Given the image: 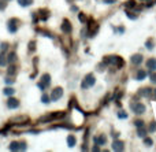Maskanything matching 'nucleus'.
<instances>
[{"label":"nucleus","mask_w":156,"mask_h":152,"mask_svg":"<svg viewBox=\"0 0 156 152\" xmlns=\"http://www.w3.org/2000/svg\"><path fill=\"white\" fill-rule=\"evenodd\" d=\"M103 64H112L116 69H122L125 66V60L118 55H112V56H104L103 58Z\"/></svg>","instance_id":"obj_1"},{"label":"nucleus","mask_w":156,"mask_h":152,"mask_svg":"<svg viewBox=\"0 0 156 152\" xmlns=\"http://www.w3.org/2000/svg\"><path fill=\"white\" fill-rule=\"evenodd\" d=\"M66 115L64 111H56V112H52V114H48L45 115V117H41L38 122H51V121H55V119H60Z\"/></svg>","instance_id":"obj_2"},{"label":"nucleus","mask_w":156,"mask_h":152,"mask_svg":"<svg viewBox=\"0 0 156 152\" xmlns=\"http://www.w3.org/2000/svg\"><path fill=\"white\" fill-rule=\"evenodd\" d=\"M94 84H96V77L90 73V74H86L85 76V78L82 80L81 82V88L82 89H88V88H92Z\"/></svg>","instance_id":"obj_3"},{"label":"nucleus","mask_w":156,"mask_h":152,"mask_svg":"<svg viewBox=\"0 0 156 152\" xmlns=\"http://www.w3.org/2000/svg\"><path fill=\"white\" fill-rule=\"evenodd\" d=\"M88 33H89V37H94L96 34H97V32H99V25L94 22L93 19H89L88 21Z\"/></svg>","instance_id":"obj_4"},{"label":"nucleus","mask_w":156,"mask_h":152,"mask_svg":"<svg viewBox=\"0 0 156 152\" xmlns=\"http://www.w3.org/2000/svg\"><path fill=\"white\" fill-rule=\"evenodd\" d=\"M130 108L133 110V112L134 114H137V115H141L145 112V106H144L143 103H140V101H136V103H131L130 104Z\"/></svg>","instance_id":"obj_5"},{"label":"nucleus","mask_w":156,"mask_h":152,"mask_svg":"<svg viewBox=\"0 0 156 152\" xmlns=\"http://www.w3.org/2000/svg\"><path fill=\"white\" fill-rule=\"evenodd\" d=\"M50 84H51V76L50 74H44L43 77H41V81L37 84V86L41 90H45V89L50 86Z\"/></svg>","instance_id":"obj_6"},{"label":"nucleus","mask_w":156,"mask_h":152,"mask_svg":"<svg viewBox=\"0 0 156 152\" xmlns=\"http://www.w3.org/2000/svg\"><path fill=\"white\" fill-rule=\"evenodd\" d=\"M10 151H25L26 149V144L25 143H18V141H14L8 145Z\"/></svg>","instance_id":"obj_7"},{"label":"nucleus","mask_w":156,"mask_h":152,"mask_svg":"<svg viewBox=\"0 0 156 152\" xmlns=\"http://www.w3.org/2000/svg\"><path fill=\"white\" fill-rule=\"evenodd\" d=\"M111 148H112V151H116V152H122L125 151V143L122 141V140H114L112 141V145H111Z\"/></svg>","instance_id":"obj_8"},{"label":"nucleus","mask_w":156,"mask_h":152,"mask_svg":"<svg viewBox=\"0 0 156 152\" xmlns=\"http://www.w3.org/2000/svg\"><path fill=\"white\" fill-rule=\"evenodd\" d=\"M60 29H62V32L64 33V34H70V33L73 32V26H71V22H70L69 19H63Z\"/></svg>","instance_id":"obj_9"},{"label":"nucleus","mask_w":156,"mask_h":152,"mask_svg":"<svg viewBox=\"0 0 156 152\" xmlns=\"http://www.w3.org/2000/svg\"><path fill=\"white\" fill-rule=\"evenodd\" d=\"M62 96H63V89L58 86V88H55L52 92H51V100L58 101L59 99H62Z\"/></svg>","instance_id":"obj_10"},{"label":"nucleus","mask_w":156,"mask_h":152,"mask_svg":"<svg viewBox=\"0 0 156 152\" xmlns=\"http://www.w3.org/2000/svg\"><path fill=\"white\" fill-rule=\"evenodd\" d=\"M18 25H19V21L17 18H13L8 21V30L11 33H15L18 30Z\"/></svg>","instance_id":"obj_11"},{"label":"nucleus","mask_w":156,"mask_h":152,"mask_svg":"<svg viewBox=\"0 0 156 152\" xmlns=\"http://www.w3.org/2000/svg\"><path fill=\"white\" fill-rule=\"evenodd\" d=\"M93 141H94V144H97V145H106L107 137L104 134H99V136H94L93 137Z\"/></svg>","instance_id":"obj_12"},{"label":"nucleus","mask_w":156,"mask_h":152,"mask_svg":"<svg viewBox=\"0 0 156 152\" xmlns=\"http://www.w3.org/2000/svg\"><path fill=\"white\" fill-rule=\"evenodd\" d=\"M145 66H147V69L149 70V71H156V59L155 58H149L147 60Z\"/></svg>","instance_id":"obj_13"},{"label":"nucleus","mask_w":156,"mask_h":152,"mask_svg":"<svg viewBox=\"0 0 156 152\" xmlns=\"http://www.w3.org/2000/svg\"><path fill=\"white\" fill-rule=\"evenodd\" d=\"M11 122H13V123H21V125H25V123L29 122V118L25 117V115H22V117H15V118L11 119Z\"/></svg>","instance_id":"obj_14"},{"label":"nucleus","mask_w":156,"mask_h":152,"mask_svg":"<svg viewBox=\"0 0 156 152\" xmlns=\"http://www.w3.org/2000/svg\"><path fill=\"white\" fill-rule=\"evenodd\" d=\"M131 63L134 64V66H138V64H141L143 63V55H141V54H136V55H133V56H131Z\"/></svg>","instance_id":"obj_15"},{"label":"nucleus","mask_w":156,"mask_h":152,"mask_svg":"<svg viewBox=\"0 0 156 152\" xmlns=\"http://www.w3.org/2000/svg\"><path fill=\"white\" fill-rule=\"evenodd\" d=\"M7 106H8V108H11V110H14V108H18L19 107V100L14 99V97H10V99H8V101H7Z\"/></svg>","instance_id":"obj_16"},{"label":"nucleus","mask_w":156,"mask_h":152,"mask_svg":"<svg viewBox=\"0 0 156 152\" xmlns=\"http://www.w3.org/2000/svg\"><path fill=\"white\" fill-rule=\"evenodd\" d=\"M147 74H148V73H147L145 70L138 69V70H137V73H136V80H137V81H143V80H145Z\"/></svg>","instance_id":"obj_17"},{"label":"nucleus","mask_w":156,"mask_h":152,"mask_svg":"<svg viewBox=\"0 0 156 152\" xmlns=\"http://www.w3.org/2000/svg\"><path fill=\"white\" fill-rule=\"evenodd\" d=\"M152 95V89L151 88H141L138 90V96H144V97H149Z\"/></svg>","instance_id":"obj_18"},{"label":"nucleus","mask_w":156,"mask_h":152,"mask_svg":"<svg viewBox=\"0 0 156 152\" xmlns=\"http://www.w3.org/2000/svg\"><path fill=\"white\" fill-rule=\"evenodd\" d=\"M125 7L126 8H134L136 10V7H137V1L136 0H127L125 3Z\"/></svg>","instance_id":"obj_19"},{"label":"nucleus","mask_w":156,"mask_h":152,"mask_svg":"<svg viewBox=\"0 0 156 152\" xmlns=\"http://www.w3.org/2000/svg\"><path fill=\"white\" fill-rule=\"evenodd\" d=\"M137 136L138 137H143V139L147 136V129H145V126L137 127Z\"/></svg>","instance_id":"obj_20"},{"label":"nucleus","mask_w":156,"mask_h":152,"mask_svg":"<svg viewBox=\"0 0 156 152\" xmlns=\"http://www.w3.org/2000/svg\"><path fill=\"white\" fill-rule=\"evenodd\" d=\"M75 143H77L75 137L73 136V134H70L69 137H67V144H69V147H70V148H73V147L75 145Z\"/></svg>","instance_id":"obj_21"},{"label":"nucleus","mask_w":156,"mask_h":152,"mask_svg":"<svg viewBox=\"0 0 156 152\" xmlns=\"http://www.w3.org/2000/svg\"><path fill=\"white\" fill-rule=\"evenodd\" d=\"M38 14H40V18L43 19V21H45V19L50 17V11H48V10H40Z\"/></svg>","instance_id":"obj_22"},{"label":"nucleus","mask_w":156,"mask_h":152,"mask_svg":"<svg viewBox=\"0 0 156 152\" xmlns=\"http://www.w3.org/2000/svg\"><path fill=\"white\" fill-rule=\"evenodd\" d=\"M7 62H10V63H14V62H17V54H15V52H11V54H8V56H7Z\"/></svg>","instance_id":"obj_23"},{"label":"nucleus","mask_w":156,"mask_h":152,"mask_svg":"<svg viewBox=\"0 0 156 152\" xmlns=\"http://www.w3.org/2000/svg\"><path fill=\"white\" fill-rule=\"evenodd\" d=\"M33 3V0H18V4L22 7H27Z\"/></svg>","instance_id":"obj_24"},{"label":"nucleus","mask_w":156,"mask_h":152,"mask_svg":"<svg viewBox=\"0 0 156 152\" xmlns=\"http://www.w3.org/2000/svg\"><path fill=\"white\" fill-rule=\"evenodd\" d=\"M144 144H145L147 147H152L153 141H152V139H151V137H147V136H145V137H144Z\"/></svg>","instance_id":"obj_25"},{"label":"nucleus","mask_w":156,"mask_h":152,"mask_svg":"<svg viewBox=\"0 0 156 152\" xmlns=\"http://www.w3.org/2000/svg\"><path fill=\"white\" fill-rule=\"evenodd\" d=\"M41 101H43L44 104H48V103L51 101V96H48V95H45V93H44V95L41 96Z\"/></svg>","instance_id":"obj_26"},{"label":"nucleus","mask_w":156,"mask_h":152,"mask_svg":"<svg viewBox=\"0 0 156 152\" xmlns=\"http://www.w3.org/2000/svg\"><path fill=\"white\" fill-rule=\"evenodd\" d=\"M3 93H4V95H7V96H11V95H14V93H15V90H14L13 88H6L4 90H3Z\"/></svg>","instance_id":"obj_27"},{"label":"nucleus","mask_w":156,"mask_h":152,"mask_svg":"<svg viewBox=\"0 0 156 152\" xmlns=\"http://www.w3.org/2000/svg\"><path fill=\"white\" fill-rule=\"evenodd\" d=\"M122 95H123V92H121V90H116V93L112 96V100H115V101H118L121 97H122Z\"/></svg>","instance_id":"obj_28"},{"label":"nucleus","mask_w":156,"mask_h":152,"mask_svg":"<svg viewBox=\"0 0 156 152\" xmlns=\"http://www.w3.org/2000/svg\"><path fill=\"white\" fill-rule=\"evenodd\" d=\"M148 130H149L151 133L156 132V122H155V121H152V122L149 123V129H148Z\"/></svg>","instance_id":"obj_29"},{"label":"nucleus","mask_w":156,"mask_h":152,"mask_svg":"<svg viewBox=\"0 0 156 152\" xmlns=\"http://www.w3.org/2000/svg\"><path fill=\"white\" fill-rule=\"evenodd\" d=\"M145 45H147V48H148V50H153V40H152V38H149V40H147V43H145Z\"/></svg>","instance_id":"obj_30"},{"label":"nucleus","mask_w":156,"mask_h":152,"mask_svg":"<svg viewBox=\"0 0 156 152\" xmlns=\"http://www.w3.org/2000/svg\"><path fill=\"white\" fill-rule=\"evenodd\" d=\"M7 63V59L4 56V54H0V66H6Z\"/></svg>","instance_id":"obj_31"},{"label":"nucleus","mask_w":156,"mask_h":152,"mask_svg":"<svg viewBox=\"0 0 156 152\" xmlns=\"http://www.w3.org/2000/svg\"><path fill=\"white\" fill-rule=\"evenodd\" d=\"M78 19L81 21L82 23H85V22H88V19H86V17H85V14H84V13H80V14H78Z\"/></svg>","instance_id":"obj_32"},{"label":"nucleus","mask_w":156,"mask_h":152,"mask_svg":"<svg viewBox=\"0 0 156 152\" xmlns=\"http://www.w3.org/2000/svg\"><path fill=\"white\" fill-rule=\"evenodd\" d=\"M118 118L119 119H126V118H127V112H125V111H119Z\"/></svg>","instance_id":"obj_33"},{"label":"nucleus","mask_w":156,"mask_h":152,"mask_svg":"<svg viewBox=\"0 0 156 152\" xmlns=\"http://www.w3.org/2000/svg\"><path fill=\"white\" fill-rule=\"evenodd\" d=\"M134 126H136V127H141V126H144V121H141V119H136V121H134Z\"/></svg>","instance_id":"obj_34"},{"label":"nucleus","mask_w":156,"mask_h":152,"mask_svg":"<svg viewBox=\"0 0 156 152\" xmlns=\"http://www.w3.org/2000/svg\"><path fill=\"white\" fill-rule=\"evenodd\" d=\"M149 78H151V81H152V82H156V73H155V71H151Z\"/></svg>","instance_id":"obj_35"},{"label":"nucleus","mask_w":156,"mask_h":152,"mask_svg":"<svg viewBox=\"0 0 156 152\" xmlns=\"http://www.w3.org/2000/svg\"><path fill=\"white\" fill-rule=\"evenodd\" d=\"M126 15H127V17H129V18H130V19H136V18H137V15H133V14H131L130 13V11H129V10H126Z\"/></svg>","instance_id":"obj_36"},{"label":"nucleus","mask_w":156,"mask_h":152,"mask_svg":"<svg viewBox=\"0 0 156 152\" xmlns=\"http://www.w3.org/2000/svg\"><path fill=\"white\" fill-rule=\"evenodd\" d=\"M29 50L30 51L36 50V43H34V41H30V43H29Z\"/></svg>","instance_id":"obj_37"},{"label":"nucleus","mask_w":156,"mask_h":152,"mask_svg":"<svg viewBox=\"0 0 156 152\" xmlns=\"http://www.w3.org/2000/svg\"><path fill=\"white\" fill-rule=\"evenodd\" d=\"M0 48H1V52H4V51H7V48H8V44H7V43H1Z\"/></svg>","instance_id":"obj_38"},{"label":"nucleus","mask_w":156,"mask_h":152,"mask_svg":"<svg viewBox=\"0 0 156 152\" xmlns=\"http://www.w3.org/2000/svg\"><path fill=\"white\" fill-rule=\"evenodd\" d=\"M15 73H17V70H15V67H14V66H11V67L8 69V74H11V76H14Z\"/></svg>","instance_id":"obj_39"},{"label":"nucleus","mask_w":156,"mask_h":152,"mask_svg":"<svg viewBox=\"0 0 156 152\" xmlns=\"http://www.w3.org/2000/svg\"><path fill=\"white\" fill-rule=\"evenodd\" d=\"M101 1H103V3H106V4H114L116 0H101Z\"/></svg>","instance_id":"obj_40"},{"label":"nucleus","mask_w":156,"mask_h":152,"mask_svg":"<svg viewBox=\"0 0 156 152\" xmlns=\"http://www.w3.org/2000/svg\"><path fill=\"white\" fill-rule=\"evenodd\" d=\"M4 8H6V3H4V0H1V1H0V11L4 10Z\"/></svg>","instance_id":"obj_41"},{"label":"nucleus","mask_w":156,"mask_h":152,"mask_svg":"<svg viewBox=\"0 0 156 152\" xmlns=\"http://www.w3.org/2000/svg\"><path fill=\"white\" fill-rule=\"evenodd\" d=\"M92 151H94V152H99V151H100V147L97 145V144H96V147H93V148H92Z\"/></svg>","instance_id":"obj_42"},{"label":"nucleus","mask_w":156,"mask_h":152,"mask_svg":"<svg viewBox=\"0 0 156 152\" xmlns=\"http://www.w3.org/2000/svg\"><path fill=\"white\" fill-rule=\"evenodd\" d=\"M14 80H11V78H6V84H13Z\"/></svg>","instance_id":"obj_43"},{"label":"nucleus","mask_w":156,"mask_h":152,"mask_svg":"<svg viewBox=\"0 0 156 152\" xmlns=\"http://www.w3.org/2000/svg\"><path fill=\"white\" fill-rule=\"evenodd\" d=\"M118 136H119L118 133H112V137H115V139H118Z\"/></svg>","instance_id":"obj_44"},{"label":"nucleus","mask_w":156,"mask_h":152,"mask_svg":"<svg viewBox=\"0 0 156 152\" xmlns=\"http://www.w3.org/2000/svg\"><path fill=\"white\" fill-rule=\"evenodd\" d=\"M152 92H153V95H155V97H156V89H153Z\"/></svg>","instance_id":"obj_45"},{"label":"nucleus","mask_w":156,"mask_h":152,"mask_svg":"<svg viewBox=\"0 0 156 152\" xmlns=\"http://www.w3.org/2000/svg\"><path fill=\"white\" fill-rule=\"evenodd\" d=\"M67 1H69V3H71V1H73V0H67Z\"/></svg>","instance_id":"obj_46"},{"label":"nucleus","mask_w":156,"mask_h":152,"mask_svg":"<svg viewBox=\"0 0 156 152\" xmlns=\"http://www.w3.org/2000/svg\"><path fill=\"white\" fill-rule=\"evenodd\" d=\"M4 1H8V0H4Z\"/></svg>","instance_id":"obj_47"}]
</instances>
